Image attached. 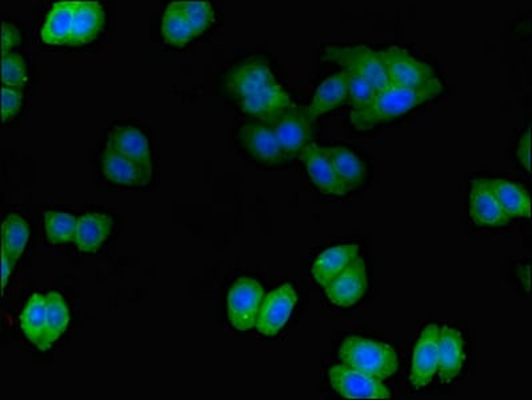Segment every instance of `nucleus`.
Here are the masks:
<instances>
[{
    "mask_svg": "<svg viewBox=\"0 0 532 400\" xmlns=\"http://www.w3.org/2000/svg\"><path fill=\"white\" fill-rule=\"evenodd\" d=\"M290 95L283 90L279 83L275 86L266 88L259 94L252 95L250 98L239 100L238 106L243 112L252 116L259 122L271 123L278 116L286 112L292 106Z\"/></svg>",
    "mask_w": 532,
    "mask_h": 400,
    "instance_id": "nucleus-16",
    "label": "nucleus"
},
{
    "mask_svg": "<svg viewBox=\"0 0 532 400\" xmlns=\"http://www.w3.org/2000/svg\"><path fill=\"white\" fill-rule=\"evenodd\" d=\"M276 83L278 82L272 74L270 64L258 56H252L236 64L227 72L223 82L224 90L236 100V103L259 94L266 88L275 86Z\"/></svg>",
    "mask_w": 532,
    "mask_h": 400,
    "instance_id": "nucleus-5",
    "label": "nucleus"
},
{
    "mask_svg": "<svg viewBox=\"0 0 532 400\" xmlns=\"http://www.w3.org/2000/svg\"><path fill=\"white\" fill-rule=\"evenodd\" d=\"M23 90L19 88L4 87L2 88V120L7 123L18 115L23 103Z\"/></svg>",
    "mask_w": 532,
    "mask_h": 400,
    "instance_id": "nucleus-34",
    "label": "nucleus"
},
{
    "mask_svg": "<svg viewBox=\"0 0 532 400\" xmlns=\"http://www.w3.org/2000/svg\"><path fill=\"white\" fill-rule=\"evenodd\" d=\"M376 94H378V91L368 80L362 78V76L350 74V80H348V104H350L351 110H356V108L371 102Z\"/></svg>",
    "mask_w": 532,
    "mask_h": 400,
    "instance_id": "nucleus-33",
    "label": "nucleus"
},
{
    "mask_svg": "<svg viewBox=\"0 0 532 400\" xmlns=\"http://www.w3.org/2000/svg\"><path fill=\"white\" fill-rule=\"evenodd\" d=\"M28 239H30V227L26 219L16 214L7 215L2 226V252H6L10 258L18 262L26 250Z\"/></svg>",
    "mask_w": 532,
    "mask_h": 400,
    "instance_id": "nucleus-28",
    "label": "nucleus"
},
{
    "mask_svg": "<svg viewBox=\"0 0 532 400\" xmlns=\"http://www.w3.org/2000/svg\"><path fill=\"white\" fill-rule=\"evenodd\" d=\"M114 219L100 212H87L78 218L75 244L83 254H96L110 238Z\"/></svg>",
    "mask_w": 532,
    "mask_h": 400,
    "instance_id": "nucleus-19",
    "label": "nucleus"
},
{
    "mask_svg": "<svg viewBox=\"0 0 532 400\" xmlns=\"http://www.w3.org/2000/svg\"><path fill=\"white\" fill-rule=\"evenodd\" d=\"M15 264L16 260L10 258L6 252H2L3 290L7 286L8 278H10L12 271H14Z\"/></svg>",
    "mask_w": 532,
    "mask_h": 400,
    "instance_id": "nucleus-37",
    "label": "nucleus"
},
{
    "mask_svg": "<svg viewBox=\"0 0 532 400\" xmlns=\"http://www.w3.org/2000/svg\"><path fill=\"white\" fill-rule=\"evenodd\" d=\"M323 59L335 63L348 74L362 76L380 92L391 86L386 68H384L380 51L370 47L359 46H328L324 48Z\"/></svg>",
    "mask_w": 532,
    "mask_h": 400,
    "instance_id": "nucleus-3",
    "label": "nucleus"
},
{
    "mask_svg": "<svg viewBox=\"0 0 532 400\" xmlns=\"http://www.w3.org/2000/svg\"><path fill=\"white\" fill-rule=\"evenodd\" d=\"M296 303H298V294L292 284H282L268 292L264 295L258 318H256V330L264 336L278 335L291 318Z\"/></svg>",
    "mask_w": 532,
    "mask_h": 400,
    "instance_id": "nucleus-9",
    "label": "nucleus"
},
{
    "mask_svg": "<svg viewBox=\"0 0 532 400\" xmlns=\"http://www.w3.org/2000/svg\"><path fill=\"white\" fill-rule=\"evenodd\" d=\"M348 80L346 71L330 76L316 88L310 106H307L308 118L314 123L320 116L348 103Z\"/></svg>",
    "mask_w": 532,
    "mask_h": 400,
    "instance_id": "nucleus-18",
    "label": "nucleus"
},
{
    "mask_svg": "<svg viewBox=\"0 0 532 400\" xmlns=\"http://www.w3.org/2000/svg\"><path fill=\"white\" fill-rule=\"evenodd\" d=\"M443 92V83L438 78L424 86L406 88L390 86L378 92L364 106L351 110L350 119L356 131H368L400 118L414 108L438 98Z\"/></svg>",
    "mask_w": 532,
    "mask_h": 400,
    "instance_id": "nucleus-1",
    "label": "nucleus"
},
{
    "mask_svg": "<svg viewBox=\"0 0 532 400\" xmlns=\"http://www.w3.org/2000/svg\"><path fill=\"white\" fill-rule=\"evenodd\" d=\"M2 82L4 87L19 88V90H24L27 86V66L22 55L16 52L3 55Z\"/></svg>",
    "mask_w": 532,
    "mask_h": 400,
    "instance_id": "nucleus-32",
    "label": "nucleus"
},
{
    "mask_svg": "<svg viewBox=\"0 0 532 400\" xmlns=\"http://www.w3.org/2000/svg\"><path fill=\"white\" fill-rule=\"evenodd\" d=\"M340 362L376 379L387 380L398 371V354L390 344L351 335L343 340Z\"/></svg>",
    "mask_w": 532,
    "mask_h": 400,
    "instance_id": "nucleus-2",
    "label": "nucleus"
},
{
    "mask_svg": "<svg viewBox=\"0 0 532 400\" xmlns=\"http://www.w3.org/2000/svg\"><path fill=\"white\" fill-rule=\"evenodd\" d=\"M106 23V14L98 2H76L72 23L71 46H83L94 42Z\"/></svg>",
    "mask_w": 532,
    "mask_h": 400,
    "instance_id": "nucleus-22",
    "label": "nucleus"
},
{
    "mask_svg": "<svg viewBox=\"0 0 532 400\" xmlns=\"http://www.w3.org/2000/svg\"><path fill=\"white\" fill-rule=\"evenodd\" d=\"M271 124L284 160L299 158L300 152L312 143V122L306 106L292 104Z\"/></svg>",
    "mask_w": 532,
    "mask_h": 400,
    "instance_id": "nucleus-6",
    "label": "nucleus"
},
{
    "mask_svg": "<svg viewBox=\"0 0 532 400\" xmlns=\"http://www.w3.org/2000/svg\"><path fill=\"white\" fill-rule=\"evenodd\" d=\"M20 327L26 338L44 351V334H46V295L34 294L28 299L26 307L20 314Z\"/></svg>",
    "mask_w": 532,
    "mask_h": 400,
    "instance_id": "nucleus-26",
    "label": "nucleus"
},
{
    "mask_svg": "<svg viewBox=\"0 0 532 400\" xmlns=\"http://www.w3.org/2000/svg\"><path fill=\"white\" fill-rule=\"evenodd\" d=\"M358 244H342L327 248L315 260L312 266V278L323 288L342 274L344 270L359 256Z\"/></svg>",
    "mask_w": 532,
    "mask_h": 400,
    "instance_id": "nucleus-21",
    "label": "nucleus"
},
{
    "mask_svg": "<svg viewBox=\"0 0 532 400\" xmlns=\"http://www.w3.org/2000/svg\"><path fill=\"white\" fill-rule=\"evenodd\" d=\"M22 43V34L15 24L3 22L2 27V50L3 55L10 54L12 48L18 47Z\"/></svg>",
    "mask_w": 532,
    "mask_h": 400,
    "instance_id": "nucleus-35",
    "label": "nucleus"
},
{
    "mask_svg": "<svg viewBox=\"0 0 532 400\" xmlns=\"http://www.w3.org/2000/svg\"><path fill=\"white\" fill-rule=\"evenodd\" d=\"M100 162L104 178L112 183L127 187H144L151 183V171L110 147H104Z\"/></svg>",
    "mask_w": 532,
    "mask_h": 400,
    "instance_id": "nucleus-15",
    "label": "nucleus"
},
{
    "mask_svg": "<svg viewBox=\"0 0 532 400\" xmlns=\"http://www.w3.org/2000/svg\"><path fill=\"white\" fill-rule=\"evenodd\" d=\"M391 86L414 88L436 79L435 68L414 58L402 47L391 46L380 51Z\"/></svg>",
    "mask_w": 532,
    "mask_h": 400,
    "instance_id": "nucleus-7",
    "label": "nucleus"
},
{
    "mask_svg": "<svg viewBox=\"0 0 532 400\" xmlns=\"http://www.w3.org/2000/svg\"><path fill=\"white\" fill-rule=\"evenodd\" d=\"M239 139L256 162L266 164V166H276L284 162L282 150H280L271 123L246 124L240 127Z\"/></svg>",
    "mask_w": 532,
    "mask_h": 400,
    "instance_id": "nucleus-12",
    "label": "nucleus"
},
{
    "mask_svg": "<svg viewBox=\"0 0 532 400\" xmlns=\"http://www.w3.org/2000/svg\"><path fill=\"white\" fill-rule=\"evenodd\" d=\"M439 334L440 327L434 323L427 324L420 332L410 372V382L416 390L427 387L435 378L438 370Z\"/></svg>",
    "mask_w": 532,
    "mask_h": 400,
    "instance_id": "nucleus-10",
    "label": "nucleus"
},
{
    "mask_svg": "<svg viewBox=\"0 0 532 400\" xmlns=\"http://www.w3.org/2000/svg\"><path fill=\"white\" fill-rule=\"evenodd\" d=\"M368 288L366 262L360 256L330 284L324 287L328 300L338 307H352L366 295Z\"/></svg>",
    "mask_w": 532,
    "mask_h": 400,
    "instance_id": "nucleus-11",
    "label": "nucleus"
},
{
    "mask_svg": "<svg viewBox=\"0 0 532 400\" xmlns=\"http://www.w3.org/2000/svg\"><path fill=\"white\" fill-rule=\"evenodd\" d=\"M464 363V340L455 328L440 327L438 346V376L443 384L459 376Z\"/></svg>",
    "mask_w": 532,
    "mask_h": 400,
    "instance_id": "nucleus-17",
    "label": "nucleus"
},
{
    "mask_svg": "<svg viewBox=\"0 0 532 400\" xmlns=\"http://www.w3.org/2000/svg\"><path fill=\"white\" fill-rule=\"evenodd\" d=\"M492 190L510 218H530L531 200L526 188L508 179H490Z\"/></svg>",
    "mask_w": 532,
    "mask_h": 400,
    "instance_id": "nucleus-25",
    "label": "nucleus"
},
{
    "mask_svg": "<svg viewBox=\"0 0 532 400\" xmlns=\"http://www.w3.org/2000/svg\"><path fill=\"white\" fill-rule=\"evenodd\" d=\"M107 147L142 164L152 172V158L147 136L136 127L116 126L108 135Z\"/></svg>",
    "mask_w": 532,
    "mask_h": 400,
    "instance_id": "nucleus-20",
    "label": "nucleus"
},
{
    "mask_svg": "<svg viewBox=\"0 0 532 400\" xmlns=\"http://www.w3.org/2000/svg\"><path fill=\"white\" fill-rule=\"evenodd\" d=\"M76 2H59L48 12L42 28V40L50 46L70 44Z\"/></svg>",
    "mask_w": 532,
    "mask_h": 400,
    "instance_id": "nucleus-24",
    "label": "nucleus"
},
{
    "mask_svg": "<svg viewBox=\"0 0 532 400\" xmlns=\"http://www.w3.org/2000/svg\"><path fill=\"white\" fill-rule=\"evenodd\" d=\"M331 387L347 399H390V388L383 380L364 374L346 364H336L328 371Z\"/></svg>",
    "mask_w": 532,
    "mask_h": 400,
    "instance_id": "nucleus-8",
    "label": "nucleus"
},
{
    "mask_svg": "<svg viewBox=\"0 0 532 400\" xmlns=\"http://www.w3.org/2000/svg\"><path fill=\"white\" fill-rule=\"evenodd\" d=\"M76 226L78 218L68 212L47 211L44 214V227L51 244L75 242Z\"/></svg>",
    "mask_w": 532,
    "mask_h": 400,
    "instance_id": "nucleus-30",
    "label": "nucleus"
},
{
    "mask_svg": "<svg viewBox=\"0 0 532 400\" xmlns=\"http://www.w3.org/2000/svg\"><path fill=\"white\" fill-rule=\"evenodd\" d=\"M332 167L348 192L358 190L366 180V166L350 148L324 147Z\"/></svg>",
    "mask_w": 532,
    "mask_h": 400,
    "instance_id": "nucleus-23",
    "label": "nucleus"
},
{
    "mask_svg": "<svg viewBox=\"0 0 532 400\" xmlns=\"http://www.w3.org/2000/svg\"><path fill=\"white\" fill-rule=\"evenodd\" d=\"M519 162L528 172H531V126L528 124L526 132L522 135L516 148Z\"/></svg>",
    "mask_w": 532,
    "mask_h": 400,
    "instance_id": "nucleus-36",
    "label": "nucleus"
},
{
    "mask_svg": "<svg viewBox=\"0 0 532 400\" xmlns=\"http://www.w3.org/2000/svg\"><path fill=\"white\" fill-rule=\"evenodd\" d=\"M190 24L192 35L204 34L215 22V12L208 2H179Z\"/></svg>",
    "mask_w": 532,
    "mask_h": 400,
    "instance_id": "nucleus-31",
    "label": "nucleus"
},
{
    "mask_svg": "<svg viewBox=\"0 0 532 400\" xmlns=\"http://www.w3.org/2000/svg\"><path fill=\"white\" fill-rule=\"evenodd\" d=\"M470 216L472 222L484 227H503L511 222L503 211L490 183V179H475L471 182Z\"/></svg>",
    "mask_w": 532,
    "mask_h": 400,
    "instance_id": "nucleus-13",
    "label": "nucleus"
},
{
    "mask_svg": "<svg viewBox=\"0 0 532 400\" xmlns=\"http://www.w3.org/2000/svg\"><path fill=\"white\" fill-rule=\"evenodd\" d=\"M68 323H70V310H68L63 295L56 291L48 292L46 295L44 351L50 350L52 344L66 332Z\"/></svg>",
    "mask_w": 532,
    "mask_h": 400,
    "instance_id": "nucleus-27",
    "label": "nucleus"
},
{
    "mask_svg": "<svg viewBox=\"0 0 532 400\" xmlns=\"http://www.w3.org/2000/svg\"><path fill=\"white\" fill-rule=\"evenodd\" d=\"M299 159L302 160L307 168L308 175L315 186L322 194L343 196L347 194L346 187L340 182L338 175L332 167L330 159L324 151V147L318 144H308L302 152Z\"/></svg>",
    "mask_w": 532,
    "mask_h": 400,
    "instance_id": "nucleus-14",
    "label": "nucleus"
},
{
    "mask_svg": "<svg viewBox=\"0 0 532 400\" xmlns=\"http://www.w3.org/2000/svg\"><path fill=\"white\" fill-rule=\"evenodd\" d=\"M263 299V286L258 280L248 276L236 279L227 298V315L231 326L240 332L255 328Z\"/></svg>",
    "mask_w": 532,
    "mask_h": 400,
    "instance_id": "nucleus-4",
    "label": "nucleus"
},
{
    "mask_svg": "<svg viewBox=\"0 0 532 400\" xmlns=\"http://www.w3.org/2000/svg\"><path fill=\"white\" fill-rule=\"evenodd\" d=\"M162 35L166 43L184 47L194 35L179 2L168 4L162 19Z\"/></svg>",
    "mask_w": 532,
    "mask_h": 400,
    "instance_id": "nucleus-29",
    "label": "nucleus"
}]
</instances>
